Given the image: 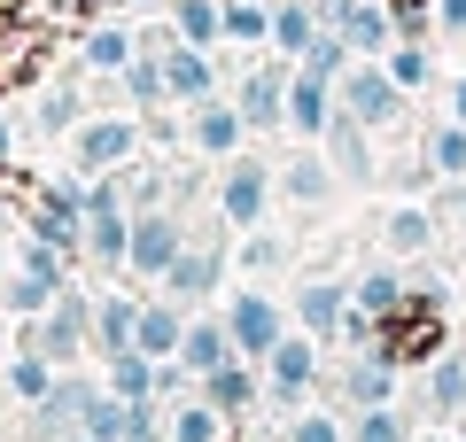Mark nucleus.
Returning a JSON list of instances; mask_svg holds the SVG:
<instances>
[{"instance_id": "1", "label": "nucleus", "mask_w": 466, "mask_h": 442, "mask_svg": "<svg viewBox=\"0 0 466 442\" xmlns=\"http://www.w3.org/2000/svg\"><path fill=\"white\" fill-rule=\"evenodd\" d=\"M125 248H133V210H125V179L101 171L86 179V256L101 272H125Z\"/></svg>"}, {"instance_id": "2", "label": "nucleus", "mask_w": 466, "mask_h": 442, "mask_svg": "<svg viewBox=\"0 0 466 442\" xmlns=\"http://www.w3.org/2000/svg\"><path fill=\"white\" fill-rule=\"evenodd\" d=\"M334 94H342V109L358 116V125H373V132H389V125L404 116V85L389 78V63H373V55H358V63L342 70Z\"/></svg>"}, {"instance_id": "3", "label": "nucleus", "mask_w": 466, "mask_h": 442, "mask_svg": "<svg viewBox=\"0 0 466 442\" xmlns=\"http://www.w3.org/2000/svg\"><path fill=\"white\" fill-rule=\"evenodd\" d=\"M179 248H187L179 210H164V202H156V210H140V217H133V248H125V272H133V279H156V287H164V272L179 264Z\"/></svg>"}, {"instance_id": "4", "label": "nucleus", "mask_w": 466, "mask_h": 442, "mask_svg": "<svg viewBox=\"0 0 466 442\" xmlns=\"http://www.w3.org/2000/svg\"><path fill=\"white\" fill-rule=\"evenodd\" d=\"M140 147V116H86L70 132V156H78V179H101V171H125Z\"/></svg>"}, {"instance_id": "5", "label": "nucleus", "mask_w": 466, "mask_h": 442, "mask_svg": "<svg viewBox=\"0 0 466 442\" xmlns=\"http://www.w3.org/2000/svg\"><path fill=\"white\" fill-rule=\"evenodd\" d=\"M226 334H233V349H241L249 365H265V357H272V342L288 334V311L272 303L265 287H241V295L226 303Z\"/></svg>"}, {"instance_id": "6", "label": "nucleus", "mask_w": 466, "mask_h": 442, "mask_svg": "<svg viewBox=\"0 0 466 442\" xmlns=\"http://www.w3.org/2000/svg\"><path fill=\"white\" fill-rule=\"evenodd\" d=\"M265 202H272V164H257V156H226V179H218V217L241 233L265 226Z\"/></svg>"}, {"instance_id": "7", "label": "nucleus", "mask_w": 466, "mask_h": 442, "mask_svg": "<svg viewBox=\"0 0 466 442\" xmlns=\"http://www.w3.org/2000/svg\"><path fill=\"white\" fill-rule=\"evenodd\" d=\"M86 342H94V295L86 287H63L47 303V318H39V349H47L55 365H78Z\"/></svg>"}, {"instance_id": "8", "label": "nucleus", "mask_w": 466, "mask_h": 442, "mask_svg": "<svg viewBox=\"0 0 466 442\" xmlns=\"http://www.w3.org/2000/svg\"><path fill=\"white\" fill-rule=\"evenodd\" d=\"M319 16L350 39V55H389L397 47V16H389L381 0H319Z\"/></svg>"}, {"instance_id": "9", "label": "nucleus", "mask_w": 466, "mask_h": 442, "mask_svg": "<svg viewBox=\"0 0 466 442\" xmlns=\"http://www.w3.org/2000/svg\"><path fill=\"white\" fill-rule=\"evenodd\" d=\"M311 380H319V334H280V342H272V357H265L272 404H303V396H311Z\"/></svg>"}, {"instance_id": "10", "label": "nucleus", "mask_w": 466, "mask_h": 442, "mask_svg": "<svg viewBox=\"0 0 466 442\" xmlns=\"http://www.w3.org/2000/svg\"><path fill=\"white\" fill-rule=\"evenodd\" d=\"M241 132H249V116L233 109V101H195V116H187V147H195V156H218V164H226V156H241Z\"/></svg>"}, {"instance_id": "11", "label": "nucleus", "mask_w": 466, "mask_h": 442, "mask_svg": "<svg viewBox=\"0 0 466 442\" xmlns=\"http://www.w3.org/2000/svg\"><path fill=\"white\" fill-rule=\"evenodd\" d=\"M319 140H327V156H334V171H342V186H373L381 179V164H373V125H358V116L350 109H334V125L319 132Z\"/></svg>"}, {"instance_id": "12", "label": "nucleus", "mask_w": 466, "mask_h": 442, "mask_svg": "<svg viewBox=\"0 0 466 442\" xmlns=\"http://www.w3.org/2000/svg\"><path fill=\"white\" fill-rule=\"evenodd\" d=\"M233 109L249 116V132H280L288 125V70H249V78L233 85Z\"/></svg>"}, {"instance_id": "13", "label": "nucleus", "mask_w": 466, "mask_h": 442, "mask_svg": "<svg viewBox=\"0 0 466 442\" xmlns=\"http://www.w3.org/2000/svg\"><path fill=\"white\" fill-rule=\"evenodd\" d=\"M86 404H94V380H78V373L63 365V380H55V388L32 404V435H55V442H63L70 427L86 419Z\"/></svg>"}, {"instance_id": "14", "label": "nucleus", "mask_w": 466, "mask_h": 442, "mask_svg": "<svg viewBox=\"0 0 466 442\" xmlns=\"http://www.w3.org/2000/svg\"><path fill=\"white\" fill-rule=\"evenodd\" d=\"M164 78H171V101H210L218 94V63H210V47H195V39H171L164 47Z\"/></svg>"}, {"instance_id": "15", "label": "nucleus", "mask_w": 466, "mask_h": 442, "mask_svg": "<svg viewBox=\"0 0 466 442\" xmlns=\"http://www.w3.org/2000/svg\"><path fill=\"white\" fill-rule=\"evenodd\" d=\"M358 303V287H342V279H303L296 287V318H303V334H319V342H334V326H342V311Z\"/></svg>"}, {"instance_id": "16", "label": "nucleus", "mask_w": 466, "mask_h": 442, "mask_svg": "<svg viewBox=\"0 0 466 442\" xmlns=\"http://www.w3.org/2000/svg\"><path fill=\"white\" fill-rule=\"evenodd\" d=\"M334 109H342L334 78H311V70H296V78H288V125H296L303 140H319V132L334 125Z\"/></svg>"}, {"instance_id": "17", "label": "nucleus", "mask_w": 466, "mask_h": 442, "mask_svg": "<svg viewBox=\"0 0 466 442\" xmlns=\"http://www.w3.org/2000/svg\"><path fill=\"white\" fill-rule=\"evenodd\" d=\"M179 334H187V311H179V295H156V303H148V295H140V357H156V365H164V357H179Z\"/></svg>"}, {"instance_id": "18", "label": "nucleus", "mask_w": 466, "mask_h": 442, "mask_svg": "<svg viewBox=\"0 0 466 442\" xmlns=\"http://www.w3.org/2000/svg\"><path fill=\"white\" fill-rule=\"evenodd\" d=\"M140 342V295H109V303H94V357H125V349Z\"/></svg>"}, {"instance_id": "19", "label": "nucleus", "mask_w": 466, "mask_h": 442, "mask_svg": "<svg viewBox=\"0 0 466 442\" xmlns=\"http://www.w3.org/2000/svg\"><path fill=\"white\" fill-rule=\"evenodd\" d=\"M241 349H233V334H226V318H187V334H179V365L187 373H218V365H233Z\"/></svg>"}, {"instance_id": "20", "label": "nucleus", "mask_w": 466, "mask_h": 442, "mask_svg": "<svg viewBox=\"0 0 466 442\" xmlns=\"http://www.w3.org/2000/svg\"><path fill=\"white\" fill-rule=\"evenodd\" d=\"M428 419H466V349L428 357Z\"/></svg>"}, {"instance_id": "21", "label": "nucleus", "mask_w": 466, "mask_h": 442, "mask_svg": "<svg viewBox=\"0 0 466 442\" xmlns=\"http://www.w3.org/2000/svg\"><path fill=\"white\" fill-rule=\"evenodd\" d=\"M342 396H350V411L358 404H397V357L389 349H358V365L342 373Z\"/></svg>"}, {"instance_id": "22", "label": "nucleus", "mask_w": 466, "mask_h": 442, "mask_svg": "<svg viewBox=\"0 0 466 442\" xmlns=\"http://www.w3.org/2000/svg\"><path fill=\"white\" fill-rule=\"evenodd\" d=\"M218 272H226V256H218V241H210V248H195V241H187V248H179V264L164 272V295H179V303H195V295H210V287H218Z\"/></svg>"}, {"instance_id": "23", "label": "nucleus", "mask_w": 466, "mask_h": 442, "mask_svg": "<svg viewBox=\"0 0 466 442\" xmlns=\"http://www.w3.org/2000/svg\"><path fill=\"white\" fill-rule=\"evenodd\" d=\"M381 241H389V256H428V248H435V217L428 210H420V202H397V210H389L381 217Z\"/></svg>"}, {"instance_id": "24", "label": "nucleus", "mask_w": 466, "mask_h": 442, "mask_svg": "<svg viewBox=\"0 0 466 442\" xmlns=\"http://www.w3.org/2000/svg\"><path fill=\"white\" fill-rule=\"evenodd\" d=\"M280 186H288V202H303V210L334 202V156H288V164H280Z\"/></svg>"}, {"instance_id": "25", "label": "nucleus", "mask_w": 466, "mask_h": 442, "mask_svg": "<svg viewBox=\"0 0 466 442\" xmlns=\"http://www.w3.org/2000/svg\"><path fill=\"white\" fill-rule=\"evenodd\" d=\"M319 24L327 16H319L311 0H272V55H296L303 63V47L319 39Z\"/></svg>"}, {"instance_id": "26", "label": "nucleus", "mask_w": 466, "mask_h": 442, "mask_svg": "<svg viewBox=\"0 0 466 442\" xmlns=\"http://www.w3.org/2000/svg\"><path fill=\"white\" fill-rule=\"evenodd\" d=\"M195 388L210 396V404L226 411V419H241V411L257 404V373H249V357H233V365H218V373H202Z\"/></svg>"}, {"instance_id": "27", "label": "nucleus", "mask_w": 466, "mask_h": 442, "mask_svg": "<svg viewBox=\"0 0 466 442\" xmlns=\"http://www.w3.org/2000/svg\"><path fill=\"white\" fill-rule=\"evenodd\" d=\"M171 442H226V411L210 396H171Z\"/></svg>"}, {"instance_id": "28", "label": "nucleus", "mask_w": 466, "mask_h": 442, "mask_svg": "<svg viewBox=\"0 0 466 442\" xmlns=\"http://www.w3.org/2000/svg\"><path fill=\"white\" fill-rule=\"evenodd\" d=\"M55 295H63L55 279H39V272H24V264H16V272L0 279V311H8V318H47Z\"/></svg>"}, {"instance_id": "29", "label": "nucleus", "mask_w": 466, "mask_h": 442, "mask_svg": "<svg viewBox=\"0 0 466 442\" xmlns=\"http://www.w3.org/2000/svg\"><path fill=\"white\" fill-rule=\"evenodd\" d=\"M78 55H86V70H125L140 55V32H125V24H94V32L78 39Z\"/></svg>"}, {"instance_id": "30", "label": "nucleus", "mask_w": 466, "mask_h": 442, "mask_svg": "<svg viewBox=\"0 0 466 442\" xmlns=\"http://www.w3.org/2000/svg\"><path fill=\"white\" fill-rule=\"evenodd\" d=\"M428 171L451 179V186H466V125L459 116H443V125L428 132Z\"/></svg>"}, {"instance_id": "31", "label": "nucleus", "mask_w": 466, "mask_h": 442, "mask_svg": "<svg viewBox=\"0 0 466 442\" xmlns=\"http://www.w3.org/2000/svg\"><path fill=\"white\" fill-rule=\"evenodd\" d=\"M350 442H420V435L397 404H358L350 411Z\"/></svg>"}, {"instance_id": "32", "label": "nucleus", "mask_w": 466, "mask_h": 442, "mask_svg": "<svg viewBox=\"0 0 466 442\" xmlns=\"http://www.w3.org/2000/svg\"><path fill=\"white\" fill-rule=\"evenodd\" d=\"M171 32L195 39V47L226 39V0H171Z\"/></svg>"}, {"instance_id": "33", "label": "nucleus", "mask_w": 466, "mask_h": 442, "mask_svg": "<svg viewBox=\"0 0 466 442\" xmlns=\"http://www.w3.org/2000/svg\"><path fill=\"white\" fill-rule=\"evenodd\" d=\"M125 94H133L140 109H164V101H171V78H164V55H148V47H140L133 63H125Z\"/></svg>"}, {"instance_id": "34", "label": "nucleus", "mask_w": 466, "mask_h": 442, "mask_svg": "<svg viewBox=\"0 0 466 442\" xmlns=\"http://www.w3.org/2000/svg\"><path fill=\"white\" fill-rule=\"evenodd\" d=\"M125 419H133V396H116V388H94V404H86V435L94 442H125Z\"/></svg>"}, {"instance_id": "35", "label": "nucleus", "mask_w": 466, "mask_h": 442, "mask_svg": "<svg viewBox=\"0 0 466 442\" xmlns=\"http://www.w3.org/2000/svg\"><path fill=\"white\" fill-rule=\"evenodd\" d=\"M350 63H358V55H350V39L334 32V24H319V39L303 47V63H296V70H311V78H334V85H342V70H350Z\"/></svg>"}, {"instance_id": "36", "label": "nucleus", "mask_w": 466, "mask_h": 442, "mask_svg": "<svg viewBox=\"0 0 466 442\" xmlns=\"http://www.w3.org/2000/svg\"><path fill=\"white\" fill-rule=\"evenodd\" d=\"M226 39L265 47V39H272V0H226Z\"/></svg>"}, {"instance_id": "37", "label": "nucleus", "mask_w": 466, "mask_h": 442, "mask_svg": "<svg viewBox=\"0 0 466 442\" xmlns=\"http://www.w3.org/2000/svg\"><path fill=\"white\" fill-rule=\"evenodd\" d=\"M109 388L116 396H156V357H140V349H125V357H109Z\"/></svg>"}, {"instance_id": "38", "label": "nucleus", "mask_w": 466, "mask_h": 442, "mask_svg": "<svg viewBox=\"0 0 466 442\" xmlns=\"http://www.w3.org/2000/svg\"><path fill=\"white\" fill-rule=\"evenodd\" d=\"M358 303H366L373 318H389V311H404V303H412V287H404L397 272H366V279H358Z\"/></svg>"}, {"instance_id": "39", "label": "nucleus", "mask_w": 466, "mask_h": 442, "mask_svg": "<svg viewBox=\"0 0 466 442\" xmlns=\"http://www.w3.org/2000/svg\"><path fill=\"white\" fill-rule=\"evenodd\" d=\"M280 442H350V419H334V411H296V419L280 427Z\"/></svg>"}, {"instance_id": "40", "label": "nucleus", "mask_w": 466, "mask_h": 442, "mask_svg": "<svg viewBox=\"0 0 466 442\" xmlns=\"http://www.w3.org/2000/svg\"><path fill=\"white\" fill-rule=\"evenodd\" d=\"M86 116H78V85H47L39 94V132H78Z\"/></svg>"}, {"instance_id": "41", "label": "nucleus", "mask_w": 466, "mask_h": 442, "mask_svg": "<svg viewBox=\"0 0 466 442\" xmlns=\"http://www.w3.org/2000/svg\"><path fill=\"white\" fill-rule=\"evenodd\" d=\"M389 78H397L404 94L428 85V47H420V39H397V47H389Z\"/></svg>"}, {"instance_id": "42", "label": "nucleus", "mask_w": 466, "mask_h": 442, "mask_svg": "<svg viewBox=\"0 0 466 442\" xmlns=\"http://www.w3.org/2000/svg\"><path fill=\"white\" fill-rule=\"evenodd\" d=\"M280 264H288V248L272 241V233H249V241H241V272L265 279V272H280Z\"/></svg>"}, {"instance_id": "43", "label": "nucleus", "mask_w": 466, "mask_h": 442, "mask_svg": "<svg viewBox=\"0 0 466 442\" xmlns=\"http://www.w3.org/2000/svg\"><path fill=\"white\" fill-rule=\"evenodd\" d=\"M435 24V0H397V39H428Z\"/></svg>"}, {"instance_id": "44", "label": "nucleus", "mask_w": 466, "mask_h": 442, "mask_svg": "<svg viewBox=\"0 0 466 442\" xmlns=\"http://www.w3.org/2000/svg\"><path fill=\"white\" fill-rule=\"evenodd\" d=\"M435 24L443 32H466V0H435Z\"/></svg>"}, {"instance_id": "45", "label": "nucleus", "mask_w": 466, "mask_h": 442, "mask_svg": "<svg viewBox=\"0 0 466 442\" xmlns=\"http://www.w3.org/2000/svg\"><path fill=\"white\" fill-rule=\"evenodd\" d=\"M451 116H459V125H466V78L451 85Z\"/></svg>"}, {"instance_id": "46", "label": "nucleus", "mask_w": 466, "mask_h": 442, "mask_svg": "<svg viewBox=\"0 0 466 442\" xmlns=\"http://www.w3.org/2000/svg\"><path fill=\"white\" fill-rule=\"evenodd\" d=\"M0 164H8V116H0Z\"/></svg>"}, {"instance_id": "47", "label": "nucleus", "mask_w": 466, "mask_h": 442, "mask_svg": "<svg viewBox=\"0 0 466 442\" xmlns=\"http://www.w3.org/2000/svg\"><path fill=\"white\" fill-rule=\"evenodd\" d=\"M125 8H171V0H125Z\"/></svg>"}, {"instance_id": "48", "label": "nucleus", "mask_w": 466, "mask_h": 442, "mask_svg": "<svg viewBox=\"0 0 466 442\" xmlns=\"http://www.w3.org/2000/svg\"><path fill=\"white\" fill-rule=\"evenodd\" d=\"M63 442H94V435H86V427H70V435H63Z\"/></svg>"}, {"instance_id": "49", "label": "nucleus", "mask_w": 466, "mask_h": 442, "mask_svg": "<svg viewBox=\"0 0 466 442\" xmlns=\"http://www.w3.org/2000/svg\"><path fill=\"white\" fill-rule=\"evenodd\" d=\"M420 442H459V435H420Z\"/></svg>"}, {"instance_id": "50", "label": "nucleus", "mask_w": 466, "mask_h": 442, "mask_svg": "<svg viewBox=\"0 0 466 442\" xmlns=\"http://www.w3.org/2000/svg\"><path fill=\"white\" fill-rule=\"evenodd\" d=\"M0 256H8V248H0Z\"/></svg>"}]
</instances>
